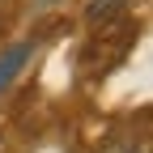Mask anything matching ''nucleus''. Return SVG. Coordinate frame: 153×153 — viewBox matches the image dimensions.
Returning <instances> with one entry per match:
<instances>
[{
    "instance_id": "obj_1",
    "label": "nucleus",
    "mask_w": 153,
    "mask_h": 153,
    "mask_svg": "<svg viewBox=\"0 0 153 153\" xmlns=\"http://www.w3.org/2000/svg\"><path fill=\"white\" fill-rule=\"evenodd\" d=\"M132 22L123 13H111L106 22H94V34L85 43V55H81V72L85 76H106L115 64H119V55L132 47Z\"/></svg>"
},
{
    "instance_id": "obj_2",
    "label": "nucleus",
    "mask_w": 153,
    "mask_h": 153,
    "mask_svg": "<svg viewBox=\"0 0 153 153\" xmlns=\"http://www.w3.org/2000/svg\"><path fill=\"white\" fill-rule=\"evenodd\" d=\"M30 55H34V43H13L0 55V89H9L17 76H22V68L30 64Z\"/></svg>"
},
{
    "instance_id": "obj_3",
    "label": "nucleus",
    "mask_w": 153,
    "mask_h": 153,
    "mask_svg": "<svg viewBox=\"0 0 153 153\" xmlns=\"http://www.w3.org/2000/svg\"><path fill=\"white\" fill-rule=\"evenodd\" d=\"M98 153H153V145L145 136H111Z\"/></svg>"
},
{
    "instance_id": "obj_4",
    "label": "nucleus",
    "mask_w": 153,
    "mask_h": 153,
    "mask_svg": "<svg viewBox=\"0 0 153 153\" xmlns=\"http://www.w3.org/2000/svg\"><path fill=\"white\" fill-rule=\"evenodd\" d=\"M38 4H55V0H38Z\"/></svg>"
}]
</instances>
